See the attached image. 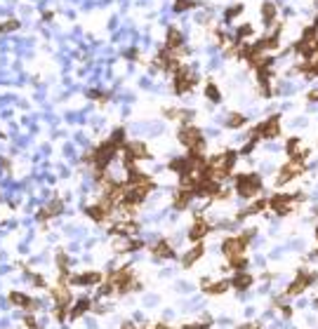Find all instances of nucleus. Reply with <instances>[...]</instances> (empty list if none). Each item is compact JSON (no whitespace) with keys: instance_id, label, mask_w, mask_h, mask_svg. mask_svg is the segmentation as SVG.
Wrapping results in <instances>:
<instances>
[{"instance_id":"obj_31","label":"nucleus","mask_w":318,"mask_h":329,"mask_svg":"<svg viewBox=\"0 0 318 329\" xmlns=\"http://www.w3.org/2000/svg\"><path fill=\"white\" fill-rule=\"evenodd\" d=\"M163 115H165V118H170V120H182V125L189 123V120L194 118V113H189V111H182V108H165Z\"/></svg>"},{"instance_id":"obj_7","label":"nucleus","mask_w":318,"mask_h":329,"mask_svg":"<svg viewBox=\"0 0 318 329\" xmlns=\"http://www.w3.org/2000/svg\"><path fill=\"white\" fill-rule=\"evenodd\" d=\"M302 200H304V193H276V195L269 198V209H273L280 216H285L295 207H299Z\"/></svg>"},{"instance_id":"obj_14","label":"nucleus","mask_w":318,"mask_h":329,"mask_svg":"<svg viewBox=\"0 0 318 329\" xmlns=\"http://www.w3.org/2000/svg\"><path fill=\"white\" fill-rule=\"evenodd\" d=\"M304 169H306V167H304V162H302V160H290V162H285V165L280 167L278 176H276V186H285L287 181L297 179V176L302 174Z\"/></svg>"},{"instance_id":"obj_21","label":"nucleus","mask_w":318,"mask_h":329,"mask_svg":"<svg viewBox=\"0 0 318 329\" xmlns=\"http://www.w3.org/2000/svg\"><path fill=\"white\" fill-rule=\"evenodd\" d=\"M151 256L158 261H170V259H175L177 254H175V247H172L165 237H161V240H155L153 245H151Z\"/></svg>"},{"instance_id":"obj_18","label":"nucleus","mask_w":318,"mask_h":329,"mask_svg":"<svg viewBox=\"0 0 318 329\" xmlns=\"http://www.w3.org/2000/svg\"><path fill=\"white\" fill-rule=\"evenodd\" d=\"M139 233V223L134 219H125V221H118L109 228V235H118V237H134Z\"/></svg>"},{"instance_id":"obj_22","label":"nucleus","mask_w":318,"mask_h":329,"mask_svg":"<svg viewBox=\"0 0 318 329\" xmlns=\"http://www.w3.org/2000/svg\"><path fill=\"white\" fill-rule=\"evenodd\" d=\"M229 287H231V280H226V277L215 280V282H210V280H201V289L205 291L208 296H222V294L229 291Z\"/></svg>"},{"instance_id":"obj_43","label":"nucleus","mask_w":318,"mask_h":329,"mask_svg":"<svg viewBox=\"0 0 318 329\" xmlns=\"http://www.w3.org/2000/svg\"><path fill=\"white\" fill-rule=\"evenodd\" d=\"M31 282L36 284V287H40V289H47L45 277H43V275H38V273H31Z\"/></svg>"},{"instance_id":"obj_4","label":"nucleus","mask_w":318,"mask_h":329,"mask_svg":"<svg viewBox=\"0 0 318 329\" xmlns=\"http://www.w3.org/2000/svg\"><path fill=\"white\" fill-rule=\"evenodd\" d=\"M236 158H238L236 151H224L215 158H208V176L217 179V181L229 179V174L233 172V165H236Z\"/></svg>"},{"instance_id":"obj_41","label":"nucleus","mask_w":318,"mask_h":329,"mask_svg":"<svg viewBox=\"0 0 318 329\" xmlns=\"http://www.w3.org/2000/svg\"><path fill=\"white\" fill-rule=\"evenodd\" d=\"M22 322H24V327H26V329H43V327L38 324V320H36V315H31V313L24 315Z\"/></svg>"},{"instance_id":"obj_19","label":"nucleus","mask_w":318,"mask_h":329,"mask_svg":"<svg viewBox=\"0 0 318 329\" xmlns=\"http://www.w3.org/2000/svg\"><path fill=\"white\" fill-rule=\"evenodd\" d=\"M123 153L127 155V158H132V160H148L151 158V151L146 148V144H141V141H125L123 146Z\"/></svg>"},{"instance_id":"obj_12","label":"nucleus","mask_w":318,"mask_h":329,"mask_svg":"<svg viewBox=\"0 0 318 329\" xmlns=\"http://www.w3.org/2000/svg\"><path fill=\"white\" fill-rule=\"evenodd\" d=\"M280 134V115H271L269 120L259 123L250 130V137L255 139H276Z\"/></svg>"},{"instance_id":"obj_37","label":"nucleus","mask_w":318,"mask_h":329,"mask_svg":"<svg viewBox=\"0 0 318 329\" xmlns=\"http://www.w3.org/2000/svg\"><path fill=\"white\" fill-rule=\"evenodd\" d=\"M245 266H248V259H245V254H238V256H229V268L231 270H245Z\"/></svg>"},{"instance_id":"obj_8","label":"nucleus","mask_w":318,"mask_h":329,"mask_svg":"<svg viewBox=\"0 0 318 329\" xmlns=\"http://www.w3.org/2000/svg\"><path fill=\"white\" fill-rule=\"evenodd\" d=\"M252 235H255V228L245 230V233H241V235L226 237L224 242H222V254H224L226 259H229V256H238V254H245V249H248V245H250V240H252Z\"/></svg>"},{"instance_id":"obj_48","label":"nucleus","mask_w":318,"mask_h":329,"mask_svg":"<svg viewBox=\"0 0 318 329\" xmlns=\"http://www.w3.org/2000/svg\"><path fill=\"white\" fill-rule=\"evenodd\" d=\"M120 329H141V327H134L132 322H125V324H123V327H120Z\"/></svg>"},{"instance_id":"obj_39","label":"nucleus","mask_w":318,"mask_h":329,"mask_svg":"<svg viewBox=\"0 0 318 329\" xmlns=\"http://www.w3.org/2000/svg\"><path fill=\"white\" fill-rule=\"evenodd\" d=\"M212 327V317H203L198 322H189V324H182V329H210Z\"/></svg>"},{"instance_id":"obj_26","label":"nucleus","mask_w":318,"mask_h":329,"mask_svg":"<svg viewBox=\"0 0 318 329\" xmlns=\"http://www.w3.org/2000/svg\"><path fill=\"white\" fill-rule=\"evenodd\" d=\"M285 153L292 158V160H302L304 162V158L309 155V151H302V141L297 137H292V139H287V144H285Z\"/></svg>"},{"instance_id":"obj_20","label":"nucleus","mask_w":318,"mask_h":329,"mask_svg":"<svg viewBox=\"0 0 318 329\" xmlns=\"http://www.w3.org/2000/svg\"><path fill=\"white\" fill-rule=\"evenodd\" d=\"M64 212V202L62 200H50L47 205H43L38 209V214H36V219H38L40 223H47L50 219H55V216H59Z\"/></svg>"},{"instance_id":"obj_1","label":"nucleus","mask_w":318,"mask_h":329,"mask_svg":"<svg viewBox=\"0 0 318 329\" xmlns=\"http://www.w3.org/2000/svg\"><path fill=\"white\" fill-rule=\"evenodd\" d=\"M123 146H125V130H116L111 134V139L101 141L99 146H94L92 151H87V153L83 155V162L94 169L97 181H99L101 176H106L109 162L113 160V155H116L118 151H123Z\"/></svg>"},{"instance_id":"obj_17","label":"nucleus","mask_w":318,"mask_h":329,"mask_svg":"<svg viewBox=\"0 0 318 329\" xmlns=\"http://www.w3.org/2000/svg\"><path fill=\"white\" fill-rule=\"evenodd\" d=\"M210 230H212V223L208 219H203V216H196L194 221H191V228H189V240L191 242H203L205 237L210 235Z\"/></svg>"},{"instance_id":"obj_2","label":"nucleus","mask_w":318,"mask_h":329,"mask_svg":"<svg viewBox=\"0 0 318 329\" xmlns=\"http://www.w3.org/2000/svg\"><path fill=\"white\" fill-rule=\"evenodd\" d=\"M141 289V282L137 280V275L132 273L130 266H123L118 270H111L109 275H104V282L99 287V296H111V294H130V291H139Z\"/></svg>"},{"instance_id":"obj_47","label":"nucleus","mask_w":318,"mask_h":329,"mask_svg":"<svg viewBox=\"0 0 318 329\" xmlns=\"http://www.w3.org/2000/svg\"><path fill=\"white\" fill-rule=\"evenodd\" d=\"M309 101H318V90H313V92H309Z\"/></svg>"},{"instance_id":"obj_40","label":"nucleus","mask_w":318,"mask_h":329,"mask_svg":"<svg viewBox=\"0 0 318 329\" xmlns=\"http://www.w3.org/2000/svg\"><path fill=\"white\" fill-rule=\"evenodd\" d=\"M87 97L92 101H97V104H106V101L111 99L109 92H99V90H87Z\"/></svg>"},{"instance_id":"obj_44","label":"nucleus","mask_w":318,"mask_h":329,"mask_svg":"<svg viewBox=\"0 0 318 329\" xmlns=\"http://www.w3.org/2000/svg\"><path fill=\"white\" fill-rule=\"evenodd\" d=\"M241 12H243V5H233V8H229L224 12V17H226V19H233V17H238Z\"/></svg>"},{"instance_id":"obj_27","label":"nucleus","mask_w":318,"mask_h":329,"mask_svg":"<svg viewBox=\"0 0 318 329\" xmlns=\"http://www.w3.org/2000/svg\"><path fill=\"white\" fill-rule=\"evenodd\" d=\"M203 254H205V245H203V242H196V245L191 247V249H189L184 256H182V266H184V268H191L198 259H203Z\"/></svg>"},{"instance_id":"obj_6","label":"nucleus","mask_w":318,"mask_h":329,"mask_svg":"<svg viewBox=\"0 0 318 329\" xmlns=\"http://www.w3.org/2000/svg\"><path fill=\"white\" fill-rule=\"evenodd\" d=\"M236 193L241 195L243 200H250V198H255V195H259L262 193V176L255 174V172H248V174H238L236 179Z\"/></svg>"},{"instance_id":"obj_10","label":"nucleus","mask_w":318,"mask_h":329,"mask_svg":"<svg viewBox=\"0 0 318 329\" xmlns=\"http://www.w3.org/2000/svg\"><path fill=\"white\" fill-rule=\"evenodd\" d=\"M316 280H318V273H313V270H299L295 280L287 284V289H285V294H283V296H287V298L299 296V294H304V291L309 289V287L316 282Z\"/></svg>"},{"instance_id":"obj_24","label":"nucleus","mask_w":318,"mask_h":329,"mask_svg":"<svg viewBox=\"0 0 318 329\" xmlns=\"http://www.w3.org/2000/svg\"><path fill=\"white\" fill-rule=\"evenodd\" d=\"M94 308V301L90 296H80L76 303H71L69 308V320H78V317H83L87 310H92Z\"/></svg>"},{"instance_id":"obj_35","label":"nucleus","mask_w":318,"mask_h":329,"mask_svg":"<svg viewBox=\"0 0 318 329\" xmlns=\"http://www.w3.org/2000/svg\"><path fill=\"white\" fill-rule=\"evenodd\" d=\"M201 5V0H175V5H172V10L177 12V15H182V12H187V10H194Z\"/></svg>"},{"instance_id":"obj_15","label":"nucleus","mask_w":318,"mask_h":329,"mask_svg":"<svg viewBox=\"0 0 318 329\" xmlns=\"http://www.w3.org/2000/svg\"><path fill=\"white\" fill-rule=\"evenodd\" d=\"M104 282V275L97 270H87V273H73L69 275V287H97Z\"/></svg>"},{"instance_id":"obj_46","label":"nucleus","mask_w":318,"mask_h":329,"mask_svg":"<svg viewBox=\"0 0 318 329\" xmlns=\"http://www.w3.org/2000/svg\"><path fill=\"white\" fill-rule=\"evenodd\" d=\"M151 329H175V327H170V324H165V322H158V324H153Z\"/></svg>"},{"instance_id":"obj_3","label":"nucleus","mask_w":318,"mask_h":329,"mask_svg":"<svg viewBox=\"0 0 318 329\" xmlns=\"http://www.w3.org/2000/svg\"><path fill=\"white\" fill-rule=\"evenodd\" d=\"M50 296L55 298V310H52V317L57 322H64L69 317V308L73 303V296H71V287H69V277L59 275V282L57 287L50 289Z\"/></svg>"},{"instance_id":"obj_49","label":"nucleus","mask_w":318,"mask_h":329,"mask_svg":"<svg viewBox=\"0 0 318 329\" xmlns=\"http://www.w3.org/2000/svg\"><path fill=\"white\" fill-rule=\"evenodd\" d=\"M313 306H316V308H318V296H316V301H313Z\"/></svg>"},{"instance_id":"obj_29","label":"nucleus","mask_w":318,"mask_h":329,"mask_svg":"<svg viewBox=\"0 0 318 329\" xmlns=\"http://www.w3.org/2000/svg\"><path fill=\"white\" fill-rule=\"evenodd\" d=\"M264 209H269V200H255L252 205H248L245 209H241L238 214H236V221H243L245 216H252V214H259Z\"/></svg>"},{"instance_id":"obj_33","label":"nucleus","mask_w":318,"mask_h":329,"mask_svg":"<svg viewBox=\"0 0 318 329\" xmlns=\"http://www.w3.org/2000/svg\"><path fill=\"white\" fill-rule=\"evenodd\" d=\"M57 268H59V275H71V259L66 252H57Z\"/></svg>"},{"instance_id":"obj_16","label":"nucleus","mask_w":318,"mask_h":329,"mask_svg":"<svg viewBox=\"0 0 318 329\" xmlns=\"http://www.w3.org/2000/svg\"><path fill=\"white\" fill-rule=\"evenodd\" d=\"M8 301L12 303V306H17V308H22V310H26V313H33V310H38V301L33 296H29V294H24V291H19V289H12L8 294Z\"/></svg>"},{"instance_id":"obj_36","label":"nucleus","mask_w":318,"mask_h":329,"mask_svg":"<svg viewBox=\"0 0 318 329\" xmlns=\"http://www.w3.org/2000/svg\"><path fill=\"white\" fill-rule=\"evenodd\" d=\"M22 29V22L19 19H5V22H0V36L3 33H15Z\"/></svg>"},{"instance_id":"obj_5","label":"nucleus","mask_w":318,"mask_h":329,"mask_svg":"<svg viewBox=\"0 0 318 329\" xmlns=\"http://www.w3.org/2000/svg\"><path fill=\"white\" fill-rule=\"evenodd\" d=\"M177 139L189 153H203V151H205V137H203V132L198 130L194 123L182 125L177 132Z\"/></svg>"},{"instance_id":"obj_23","label":"nucleus","mask_w":318,"mask_h":329,"mask_svg":"<svg viewBox=\"0 0 318 329\" xmlns=\"http://www.w3.org/2000/svg\"><path fill=\"white\" fill-rule=\"evenodd\" d=\"M165 50L177 52L179 57L187 54V50H184V36L179 33V29H168V36H165Z\"/></svg>"},{"instance_id":"obj_28","label":"nucleus","mask_w":318,"mask_h":329,"mask_svg":"<svg viewBox=\"0 0 318 329\" xmlns=\"http://www.w3.org/2000/svg\"><path fill=\"white\" fill-rule=\"evenodd\" d=\"M252 282H255V277L250 275V273H245V270H238L236 275L231 277V287L236 291H245L252 287Z\"/></svg>"},{"instance_id":"obj_42","label":"nucleus","mask_w":318,"mask_h":329,"mask_svg":"<svg viewBox=\"0 0 318 329\" xmlns=\"http://www.w3.org/2000/svg\"><path fill=\"white\" fill-rule=\"evenodd\" d=\"M248 36H252V26L250 24H245V26H241L236 31V40H243V38H248Z\"/></svg>"},{"instance_id":"obj_30","label":"nucleus","mask_w":318,"mask_h":329,"mask_svg":"<svg viewBox=\"0 0 318 329\" xmlns=\"http://www.w3.org/2000/svg\"><path fill=\"white\" fill-rule=\"evenodd\" d=\"M125 242H116V252L118 254H130V252H137V249H141L144 247V242L141 240H134V237H123Z\"/></svg>"},{"instance_id":"obj_34","label":"nucleus","mask_w":318,"mask_h":329,"mask_svg":"<svg viewBox=\"0 0 318 329\" xmlns=\"http://www.w3.org/2000/svg\"><path fill=\"white\" fill-rule=\"evenodd\" d=\"M243 125H248V118H245V115L236 113V111L229 113V118H226V127H229V130H241Z\"/></svg>"},{"instance_id":"obj_32","label":"nucleus","mask_w":318,"mask_h":329,"mask_svg":"<svg viewBox=\"0 0 318 329\" xmlns=\"http://www.w3.org/2000/svg\"><path fill=\"white\" fill-rule=\"evenodd\" d=\"M276 15H278V10H276V5H273L271 0H266L262 5V19L266 26H271L273 22H276Z\"/></svg>"},{"instance_id":"obj_45","label":"nucleus","mask_w":318,"mask_h":329,"mask_svg":"<svg viewBox=\"0 0 318 329\" xmlns=\"http://www.w3.org/2000/svg\"><path fill=\"white\" fill-rule=\"evenodd\" d=\"M238 329H262V324H259V322H245V324H241Z\"/></svg>"},{"instance_id":"obj_13","label":"nucleus","mask_w":318,"mask_h":329,"mask_svg":"<svg viewBox=\"0 0 318 329\" xmlns=\"http://www.w3.org/2000/svg\"><path fill=\"white\" fill-rule=\"evenodd\" d=\"M153 66H155V69H161V71H168V73H175V71L182 66V64H179V54L170 52V50H165V47H163L161 52L155 54Z\"/></svg>"},{"instance_id":"obj_25","label":"nucleus","mask_w":318,"mask_h":329,"mask_svg":"<svg viewBox=\"0 0 318 329\" xmlns=\"http://www.w3.org/2000/svg\"><path fill=\"white\" fill-rule=\"evenodd\" d=\"M194 191L191 188H184V186H179L177 193H175V198H172V205H175V209L177 212H184L189 205H191V200H194Z\"/></svg>"},{"instance_id":"obj_11","label":"nucleus","mask_w":318,"mask_h":329,"mask_svg":"<svg viewBox=\"0 0 318 329\" xmlns=\"http://www.w3.org/2000/svg\"><path fill=\"white\" fill-rule=\"evenodd\" d=\"M116 212V205L111 202L109 198H104L101 195L97 202H92V205H87L85 207V214L92 219V221H97V223H104V221H109V216Z\"/></svg>"},{"instance_id":"obj_9","label":"nucleus","mask_w":318,"mask_h":329,"mask_svg":"<svg viewBox=\"0 0 318 329\" xmlns=\"http://www.w3.org/2000/svg\"><path fill=\"white\" fill-rule=\"evenodd\" d=\"M172 76H175L172 78V87H175V94H179V97L191 92L196 87V83H198V76L191 69H187V66H179Z\"/></svg>"},{"instance_id":"obj_38","label":"nucleus","mask_w":318,"mask_h":329,"mask_svg":"<svg viewBox=\"0 0 318 329\" xmlns=\"http://www.w3.org/2000/svg\"><path fill=\"white\" fill-rule=\"evenodd\" d=\"M205 97H208L212 104H219V101H222V92L217 90V85H215V83L205 85Z\"/></svg>"},{"instance_id":"obj_50","label":"nucleus","mask_w":318,"mask_h":329,"mask_svg":"<svg viewBox=\"0 0 318 329\" xmlns=\"http://www.w3.org/2000/svg\"><path fill=\"white\" fill-rule=\"evenodd\" d=\"M316 237H318V228H316ZM316 254H318V247H316Z\"/></svg>"}]
</instances>
